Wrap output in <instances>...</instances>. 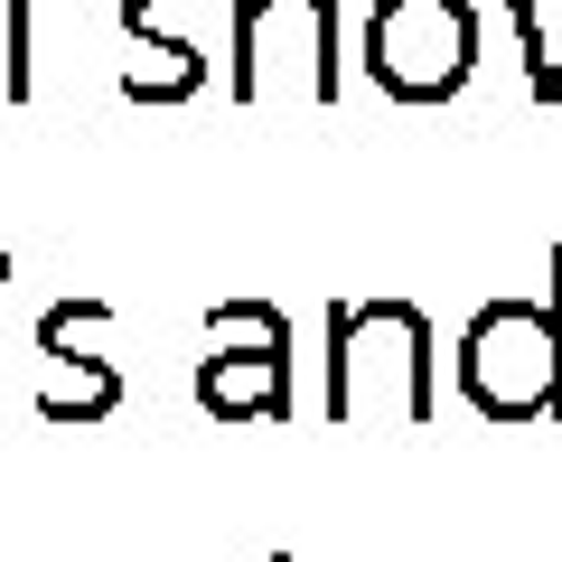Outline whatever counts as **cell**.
<instances>
[{
	"label": "cell",
	"instance_id": "4",
	"mask_svg": "<svg viewBox=\"0 0 562 562\" xmlns=\"http://www.w3.org/2000/svg\"><path fill=\"white\" fill-rule=\"evenodd\" d=\"M235 10V66H225V94L235 103H254L262 94V57H272V20H291L301 29V47H310V94L319 103H338L347 94V66H338V0H225Z\"/></svg>",
	"mask_w": 562,
	"mask_h": 562
},
{
	"label": "cell",
	"instance_id": "3",
	"mask_svg": "<svg viewBox=\"0 0 562 562\" xmlns=\"http://www.w3.org/2000/svg\"><path fill=\"white\" fill-rule=\"evenodd\" d=\"M216 357H198V413L206 422H291V319L272 301H216L206 310Z\"/></svg>",
	"mask_w": 562,
	"mask_h": 562
},
{
	"label": "cell",
	"instance_id": "6",
	"mask_svg": "<svg viewBox=\"0 0 562 562\" xmlns=\"http://www.w3.org/2000/svg\"><path fill=\"white\" fill-rule=\"evenodd\" d=\"M0 20H10V38H0V94L29 103V85H38V66H29V0H0Z\"/></svg>",
	"mask_w": 562,
	"mask_h": 562
},
{
	"label": "cell",
	"instance_id": "5",
	"mask_svg": "<svg viewBox=\"0 0 562 562\" xmlns=\"http://www.w3.org/2000/svg\"><path fill=\"white\" fill-rule=\"evenodd\" d=\"M94 319H103V301H57V310L38 319V357L76 366V384H47V394H38L47 422H103V413L122 403V375H113V366H103V357H76V328H94Z\"/></svg>",
	"mask_w": 562,
	"mask_h": 562
},
{
	"label": "cell",
	"instance_id": "1",
	"mask_svg": "<svg viewBox=\"0 0 562 562\" xmlns=\"http://www.w3.org/2000/svg\"><path fill=\"white\" fill-rule=\"evenodd\" d=\"M450 366H460V394L487 422H562V244L543 262L535 301L506 291V301L469 310Z\"/></svg>",
	"mask_w": 562,
	"mask_h": 562
},
{
	"label": "cell",
	"instance_id": "2",
	"mask_svg": "<svg viewBox=\"0 0 562 562\" xmlns=\"http://www.w3.org/2000/svg\"><path fill=\"white\" fill-rule=\"evenodd\" d=\"M479 10L469 0H375L366 10V76L394 103H450L479 76Z\"/></svg>",
	"mask_w": 562,
	"mask_h": 562
}]
</instances>
